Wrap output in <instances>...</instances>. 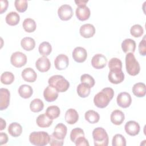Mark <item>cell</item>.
<instances>
[{
  "label": "cell",
  "instance_id": "cell-1",
  "mask_svg": "<svg viewBox=\"0 0 146 146\" xmlns=\"http://www.w3.org/2000/svg\"><path fill=\"white\" fill-rule=\"evenodd\" d=\"M114 95V91L111 87H106L95 95L94 98L95 105L100 108L106 107Z\"/></svg>",
  "mask_w": 146,
  "mask_h": 146
},
{
  "label": "cell",
  "instance_id": "cell-2",
  "mask_svg": "<svg viewBox=\"0 0 146 146\" xmlns=\"http://www.w3.org/2000/svg\"><path fill=\"white\" fill-rule=\"evenodd\" d=\"M48 83L50 86L55 88L58 92H65L70 87L68 81L60 75H55L51 76L48 79Z\"/></svg>",
  "mask_w": 146,
  "mask_h": 146
},
{
  "label": "cell",
  "instance_id": "cell-3",
  "mask_svg": "<svg viewBox=\"0 0 146 146\" xmlns=\"http://www.w3.org/2000/svg\"><path fill=\"white\" fill-rule=\"evenodd\" d=\"M50 136L44 131L33 132L30 134L29 141L30 143L36 146H44L49 143Z\"/></svg>",
  "mask_w": 146,
  "mask_h": 146
},
{
  "label": "cell",
  "instance_id": "cell-4",
  "mask_svg": "<svg viewBox=\"0 0 146 146\" xmlns=\"http://www.w3.org/2000/svg\"><path fill=\"white\" fill-rule=\"evenodd\" d=\"M92 137L95 146H107L108 136L106 131L102 127H97L92 131Z\"/></svg>",
  "mask_w": 146,
  "mask_h": 146
},
{
  "label": "cell",
  "instance_id": "cell-5",
  "mask_svg": "<svg viewBox=\"0 0 146 146\" xmlns=\"http://www.w3.org/2000/svg\"><path fill=\"white\" fill-rule=\"evenodd\" d=\"M125 67L128 74L132 76L137 75L140 70L139 62L136 59L133 53H127L125 56Z\"/></svg>",
  "mask_w": 146,
  "mask_h": 146
},
{
  "label": "cell",
  "instance_id": "cell-6",
  "mask_svg": "<svg viewBox=\"0 0 146 146\" xmlns=\"http://www.w3.org/2000/svg\"><path fill=\"white\" fill-rule=\"evenodd\" d=\"M10 62L13 66L19 68L26 64L27 56L23 52L17 51L12 54L10 58Z\"/></svg>",
  "mask_w": 146,
  "mask_h": 146
},
{
  "label": "cell",
  "instance_id": "cell-7",
  "mask_svg": "<svg viewBox=\"0 0 146 146\" xmlns=\"http://www.w3.org/2000/svg\"><path fill=\"white\" fill-rule=\"evenodd\" d=\"M58 14L62 21H68L73 15V10L71 6L67 4L62 5L58 10Z\"/></svg>",
  "mask_w": 146,
  "mask_h": 146
},
{
  "label": "cell",
  "instance_id": "cell-8",
  "mask_svg": "<svg viewBox=\"0 0 146 146\" xmlns=\"http://www.w3.org/2000/svg\"><path fill=\"white\" fill-rule=\"evenodd\" d=\"M108 80L113 84L121 83L124 79V74L121 69L111 70L108 74Z\"/></svg>",
  "mask_w": 146,
  "mask_h": 146
},
{
  "label": "cell",
  "instance_id": "cell-9",
  "mask_svg": "<svg viewBox=\"0 0 146 146\" xmlns=\"http://www.w3.org/2000/svg\"><path fill=\"white\" fill-rule=\"evenodd\" d=\"M117 104L122 108H127L129 107L132 103V98L129 94L126 92H123L119 94L116 98Z\"/></svg>",
  "mask_w": 146,
  "mask_h": 146
},
{
  "label": "cell",
  "instance_id": "cell-10",
  "mask_svg": "<svg viewBox=\"0 0 146 146\" xmlns=\"http://www.w3.org/2000/svg\"><path fill=\"white\" fill-rule=\"evenodd\" d=\"M72 55L75 62L78 63H82L86 60L87 52L84 48L82 47H76L74 49Z\"/></svg>",
  "mask_w": 146,
  "mask_h": 146
},
{
  "label": "cell",
  "instance_id": "cell-11",
  "mask_svg": "<svg viewBox=\"0 0 146 146\" xmlns=\"http://www.w3.org/2000/svg\"><path fill=\"white\" fill-rule=\"evenodd\" d=\"M107 59L106 57L101 54L95 55L91 59V64L93 67L96 69H102L104 68L107 64Z\"/></svg>",
  "mask_w": 146,
  "mask_h": 146
},
{
  "label": "cell",
  "instance_id": "cell-12",
  "mask_svg": "<svg viewBox=\"0 0 146 146\" xmlns=\"http://www.w3.org/2000/svg\"><path fill=\"white\" fill-rule=\"evenodd\" d=\"M10 91L4 88L0 89V110L1 111L6 109L10 103Z\"/></svg>",
  "mask_w": 146,
  "mask_h": 146
},
{
  "label": "cell",
  "instance_id": "cell-13",
  "mask_svg": "<svg viewBox=\"0 0 146 146\" xmlns=\"http://www.w3.org/2000/svg\"><path fill=\"white\" fill-rule=\"evenodd\" d=\"M69 64V59L67 55L63 54L58 55L55 59L54 65L55 68L58 70L66 69Z\"/></svg>",
  "mask_w": 146,
  "mask_h": 146
},
{
  "label": "cell",
  "instance_id": "cell-14",
  "mask_svg": "<svg viewBox=\"0 0 146 146\" xmlns=\"http://www.w3.org/2000/svg\"><path fill=\"white\" fill-rule=\"evenodd\" d=\"M124 129L128 135L130 136H136L139 134L140 127L137 122L130 120L125 123Z\"/></svg>",
  "mask_w": 146,
  "mask_h": 146
},
{
  "label": "cell",
  "instance_id": "cell-15",
  "mask_svg": "<svg viewBox=\"0 0 146 146\" xmlns=\"http://www.w3.org/2000/svg\"><path fill=\"white\" fill-rule=\"evenodd\" d=\"M35 66L38 71L44 72L49 70L51 67V63L48 58L43 56L37 59L35 62Z\"/></svg>",
  "mask_w": 146,
  "mask_h": 146
},
{
  "label": "cell",
  "instance_id": "cell-16",
  "mask_svg": "<svg viewBox=\"0 0 146 146\" xmlns=\"http://www.w3.org/2000/svg\"><path fill=\"white\" fill-rule=\"evenodd\" d=\"M43 96L47 102H52L58 98V92L55 88L48 85L43 91Z\"/></svg>",
  "mask_w": 146,
  "mask_h": 146
},
{
  "label": "cell",
  "instance_id": "cell-17",
  "mask_svg": "<svg viewBox=\"0 0 146 146\" xmlns=\"http://www.w3.org/2000/svg\"><path fill=\"white\" fill-rule=\"evenodd\" d=\"M79 32L81 36L83 38H89L93 36L95 34V28L90 23H86L81 26Z\"/></svg>",
  "mask_w": 146,
  "mask_h": 146
},
{
  "label": "cell",
  "instance_id": "cell-18",
  "mask_svg": "<svg viewBox=\"0 0 146 146\" xmlns=\"http://www.w3.org/2000/svg\"><path fill=\"white\" fill-rule=\"evenodd\" d=\"M76 16L80 21H84L87 20L90 16V10L89 7L86 6H79L76 8L75 11Z\"/></svg>",
  "mask_w": 146,
  "mask_h": 146
},
{
  "label": "cell",
  "instance_id": "cell-19",
  "mask_svg": "<svg viewBox=\"0 0 146 146\" xmlns=\"http://www.w3.org/2000/svg\"><path fill=\"white\" fill-rule=\"evenodd\" d=\"M67 127L63 123H58L55 127L54 132L52 135L56 138L64 140L65 136L67 134Z\"/></svg>",
  "mask_w": 146,
  "mask_h": 146
},
{
  "label": "cell",
  "instance_id": "cell-20",
  "mask_svg": "<svg viewBox=\"0 0 146 146\" xmlns=\"http://www.w3.org/2000/svg\"><path fill=\"white\" fill-rule=\"evenodd\" d=\"M21 75L24 80L30 83L35 82L37 78L36 73L33 68L30 67L25 68L22 71Z\"/></svg>",
  "mask_w": 146,
  "mask_h": 146
},
{
  "label": "cell",
  "instance_id": "cell-21",
  "mask_svg": "<svg viewBox=\"0 0 146 146\" xmlns=\"http://www.w3.org/2000/svg\"><path fill=\"white\" fill-rule=\"evenodd\" d=\"M125 119L124 113L119 110H115L113 111L111 114L110 119L111 121L115 125H119L123 123Z\"/></svg>",
  "mask_w": 146,
  "mask_h": 146
},
{
  "label": "cell",
  "instance_id": "cell-22",
  "mask_svg": "<svg viewBox=\"0 0 146 146\" xmlns=\"http://www.w3.org/2000/svg\"><path fill=\"white\" fill-rule=\"evenodd\" d=\"M121 48L125 53H133L136 48V42L132 39H125L121 43Z\"/></svg>",
  "mask_w": 146,
  "mask_h": 146
},
{
  "label": "cell",
  "instance_id": "cell-23",
  "mask_svg": "<svg viewBox=\"0 0 146 146\" xmlns=\"http://www.w3.org/2000/svg\"><path fill=\"white\" fill-rule=\"evenodd\" d=\"M64 119L69 124H74L79 119L78 112L74 108H70L66 112Z\"/></svg>",
  "mask_w": 146,
  "mask_h": 146
},
{
  "label": "cell",
  "instance_id": "cell-24",
  "mask_svg": "<svg viewBox=\"0 0 146 146\" xmlns=\"http://www.w3.org/2000/svg\"><path fill=\"white\" fill-rule=\"evenodd\" d=\"M36 123L39 127L47 128L52 124V120L48 117L45 113L40 114L37 117Z\"/></svg>",
  "mask_w": 146,
  "mask_h": 146
},
{
  "label": "cell",
  "instance_id": "cell-25",
  "mask_svg": "<svg viewBox=\"0 0 146 146\" xmlns=\"http://www.w3.org/2000/svg\"><path fill=\"white\" fill-rule=\"evenodd\" d=\"M132 92L137 97H144L146 94L145 84L141 82L135 83L132 87Z\"/></svg>",
  "mask_w": 146,
  "mask_h": 146
},
{
  "label": "cell",
  "instance_id": "cell-26",
  "mask_svg": "<svg viewBox=\"0 0 146 146\" xmlns=\"http://www.w3.org/2000/svg\"><path fill=\"white\" fill-rule=\"evenodd\" d=\"M8 132L13 137H18L22 132V127L18 123L13 122L9 125L8 127Z\"/></svg>",
  "mask_w": 146,
  "mask_h": 146
},
{
  "label": "cell",
  "instance_id": "cell-27",
  "mask_svg": "<svg viewBox=\"0 0 146 146\" xmlns=\"http://www.w3.org/2000/svg\"><path fill=\"white\" fill-rule=\"evenodd\" d=\"M18 93L21 97L24 99H27L32 96L33 90L29 85L22 84L18 88Z\"/></svg>",
  "mask_w": 146,
  "mask_h": 146
},
{
  "label": "cell",
  "instance_id": "cell-28",
  "mask_svg": "<svg viewBox=\"0 0 146 146\" xmlns=\"http://www.w3.org/2000/svg\"><path fill=\"white\" fill-rule=\"evenodd\" d=\"M5 20L7 24L10 26H15L20 21V16L17 12L11 11L6 15Z\"/></svg>",
  "mask_w": 146,
  "mask_h": 146
},
{
  "label": "cell",
  "instance_id": "cell-29",
  "mask_svg": "<svg viewBox=\"0 0 146 146\" xmlns=\"http://www.w3.org/2000/svg\"><path fill=\"white\" fill-rule=\"evenodd\" d=\"M22 47L26 51H31L35 48V42L31 37H25L21 41Z\"/></svg>",
  "mask_w": 146,
  "mask_h": 146
},
{
  "label": "cell",
  "instance_id": "cell-30",
  "mask_svg": "<svg viewBox=\"0 0 146 146\" xmlns=\"http://www.w3.org/2000/svg\"><path fill=\"white\" fill-rule=\"evenodd\" d=\"M78 95L81 98L87 97L91 92V87L87 84L81 83L79 84L76 88Z\"/></svg>",
  "mask_w": 146,
  "mask_h": 146
},
{
  "label": "cell",
  "instance_id": "cell-31",
  "mask_svg": "<svg viewBox=\"0 0 146 146\" xmlns=\"http://www.w3.org/2000/svg\"><path fill=\"white\" fill-rule=\"evenodd\" d=\"M84 117L85 119L90 123L94 124L99 121L100 116L97 112L94 110H88L85 113Z\"/></svg>",
  "mask_w": 146,
  "mask_h": 146
},
{
  "label": "cell",
  "instance_id": "cell-32",
  "mask_svg": "<svg viewBox=\"0 0 146 146\" xmlns=\"http://www.w3.org/2000/svg\"><path fill=\"white\" fill-rule=\"evenodd\" d=\"M23 27L27 33L34 32L36 27V25L34 19L32 18H26L23 22Z\"/></svg>",
  "mask_w": 146,
  "mask_h": 146
},
{
  "label": "cell",
  "instance_id": "cell-33",
  "mask_svg": "<svg viewBox=\"0 0 146 146\" xmlns=\"http://www.w3.org/2000/svg\"><path fill=\"white\" fill-rule=\"evenodd\" d=\"M60 111L59 108L56 106H51L47 108L46 114L51 119L53 120L59 117Z\"/></svg>",
  "mask_w": 146,
  "mask_h": 146
},
{
  "label": "cell",
  "instance_id": "cell-34",
  "mask_svg": "<svg viewBox=\"0 0 146 146\" xmlns=\"http://www.w3.org/2000/svg\"><path fill=\"white\" fill-rule=\"evenodd\" d=\"M44 107V104L40 99H34L30 104V108L33 112H38L41 111Z\"/></svg>",
  "mask_w": 146,
  "mask_h": 146
},
{
  "label": "cell",
  "instance_id": "cell-35",
  "mask_svg": "<svg viewBox=\"0 0 146 146\" xmlns=\"http://www.w3.org/2000/svg\"><path fill=\"white\" fill-rule=\"evenodd\" d=\"M38 50L41 55L44 56H47L51 52L52 47L48 42H43L39 44Z\"/></svg>",
  "mask_w": 146,
  "mask_h": 146
},
{
  "label": "cell",
  "instance_id": "cell-36",
  "mask_svg": "<svg viewBox=\"0 0 146 146\" xmlns=\"http://www.w3.org/2000/svg\"><path fill=\"white\" fill-rule=\"evenodd\" d=\"M14 80V74L9 71L3 72L1 76V82L5 84H10Z\"/></svg>",
  "mask_w": 146,
  "mask_h": 146
},
{
  "label": "cell",
  "instance_id": "cell-37",
  "mask_svg": "<svg viewBox=\"0 0 146 146\" xmlns=\"http://www.w3.org/2000/svg\"><path fill=\"white\" fill-rule=\"evenodd\" d=\"M112 145L113 146H125L126 140L121 134H116L112 138Z\"/></svg>",
  "mask_w": 146,
  "mask_h": 146
},
{
  "label": "cell",
  "instance_id": "cell-38",
  "mask_svg": "<svg viewBox=\"0 0 146 146\" xmlns=\"http://www.w3.org/2000/svg\"><path fill=\"white\" fill-rule=\"evenodd\" d=\"M84 136V131L80 128H75L72 129L70 133V139L73 142L76 140L80 137Z\"/></svg>",
  "mask_w": 146,
  "mask_h": 146
},
{
  "label": "cell",
  "instance_id": "cell-39",
  "mask_svg": "<svg viewBox=\"0 0 146 146\" xmlns=\"http://www.w3.org/2000/svg\"><path fill=\"white\" fill-rule=\"evenodd\" d=\"M144 33L143 28V27L140 25H134L132 26L130 29V33L131 34L135 37V38H139Z\"/></svg>",
  "mask_w": 146,
  "mask_h": 146
},
{
  "label": "cell",
  "instance_id": "cell-40",
  "mask_svg": "<svg viewBox=\"0 0 146 146\" xmlns=\"http://www.w3.org/2000/svg\"><path fill=\"white\" fill-rule=\"evenodd\" d=\"M15 7L18 12L23 13L27 8L28 3L26 0H15L14 2Z\"/></svg>",
  "mask_w": 146,
  "mask_h": 146
},
{
  "label": "cell",
  "instance_id": "cell-41",
  "mask_svg": "<svg viewBox=\"0 0 146 146\" xmlns=\"http://www.w3.org/2000/svg\"><path fill=\"white\" fill-rule=\"evenodd\" d=\"M108 67L110 70L115 69H121L122 62L119 58H112L108 62Z\"/></svg>",
  "mask_w": 146,
  "mask_h": 146
},
{
  "label": "cell",
  "instance_id": "cell-42",
  "mask_svg": "<svg viewBox=\"0 0 146 146\" xmlns=\"http://www.w3.org/2000/svg\"><path fill=\"white\" fill-rule=\"evenodd\" d=\"M80 81L82 83L87 84L90 87H94L95 85V80L92 76L89 74H84L80 76Z\"/></svg>",
  "mask_w": 146,
  "mask_h": 146
},
{
  "label": "cell",
  "instance_id": "cell-43",
  "mask_svg": "<svg viewBox=\"0 0 146 146\" xmlns=\"http://www.w3.org/2000/svg\"><path fill=\"white\" fill-rule=\"evenodd\" d=\"M146 35L144 36L143 39L140 41L139 44V51L141 55L145 56L146 55Z\"/></svg>",
  "mask_w": 146,
  "mask_h": 146
},
{
  "label": "cell",
  "instance_id": "cell-44",
  "mask_svg": "<svg viewBox=\"0 0 146 146\" xmlns=\"http://www.w3.org/2000/svg\"><path fill=\"white\" fill-rule=\"evenodd\" d=\"M64 140L58 139L54 137L52 134L50 135L49 144L51 146H62L63 144Z\"/></svg>",
  "mask_w": 146,
  "mask_h": 146
},
{
  "label": "cell",
  "instance_id": "cell-45",
  "mask_svg": "<svg viewBox=\"0 0 146 146\" xmlns=\"http://www.w3.org/2000/svg\"><path fill=\"white\" fill-rule=\"evenodd\" d=\"M75 144L76 146H88L89 143L88 140L83 137H80L78 139H76V140L75 141Z\"/></svg>",
  "mask_w": 146,
  "mask_h": 146
},
{
  "label": "cell",
  "instance_id": "cell-46",
  "mask_svg": "<svg viewBox=\"0 0 146 146\" xmlns=\"http://www.w3.org/2000/svg\"><path fill=\"white\" fill-rule=\"evenodd\" d=\"M0 4H1V14H2L3 13L5 12L7 9L9 2L7 0H1L0 1Z\"/></svg>",
  "mask_w": 146,
  "mask_h": 146
},
{
  "label": "cell",
  "instance_id": "cell-47",
  "mask_svg": "<svg viewBox=\"0 0 146 146\" xmlns=\"http://www.w3.org/2000/svg\"><path fill=\"white\" fill-rule=\"evenodd\" d=\"M8 141V136L6 133L1 132L0 133V145L7 143Z\"/></svg>",
  "mask_w": 146,
  "mask_h": 146
},
{
  "label": "cell",
  "instance_id": "cell-48",
  "mask_svg": "<svg viewBox=\"0 0 146 146\" xmlns=\"http://www.w3.org/2000/svg\"><path fill=\"white\" fill-rule=\"evenodd\" d=\"M88 1L87 0H78V1H75V3L76 4V5L79 7V6H86V3L88 2Z\"/></svg>",
  "mask_w": 146,
  "mask_h": 146
},
{
  "label": "cell",
  "instance_id": "cell-49",
  "mask_svg": "<svg viewBox=\"0 0 146 146\" xmlns=\"http://www.w3.org/2000/svg\"><path fill=\"white\" fill-rule=\"evenodd\" d=\"M6 126V123L5 120H4L2 118H1V131L4 129Z\"/></svg>",
  "mask_w": 146,
  "mask_h": 146
}]
</instances>
